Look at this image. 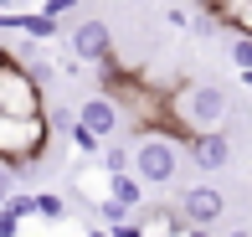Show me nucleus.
<instances>
[{"label":"nucleus","mask_w":252,"mask_h":237,"mask_svg":"<svg viewBox=\"0 0 252 237\" xmlns=\"http://www.w3.org/2000/svg\"><path fill=\"white\" fill-rule=\"evenodd\" d=\"M47 134H52L47 119H10V114H0V165L26 170L31 160L47 155Z\"/></svg>","instance_id":"nucleus-4"},{"label":"nucleus","mask_w":252,"mask_h":237,"mask_svg":"<svg viewBox=\"0 0 252 237\" xmlns=\"http://www.w3.org/2000/svg\"><path fill=\"white\" fill-rule=\"evenodd\" d=\"M170 108H175V119H180L186 134L226 129V119H232V98H226L221 83H180L175 98H170Z\"/></svg>","instance_id":"nucleus-1"},{"label":"nucleus","mask_w":252,"mask_h":237,"mask_svg":"<svg viewBox=\"0 0 252 237\" xmlns=\"http://www.w3.org/2000/svg\"><path fill=\"white\" fill-rule=\"evenodd\" d=\"M67 41H72V57L83 67H113V31H108V21H98V16L77 21V26L67 31Z\"/></svg>","instance_id":"nucleus-5"},{"label":"nucleus","mask_w":252,"mask_h":237,"mask_svg":"<svg viewBox=\"0 0 252 237\" xmlns=\"http://www.w3.org/2000/svg\"><path fill=\"white\" fill-rule=\"evenodd\" d=\"M10 211H16L21 222H26V217H36V196H10Z\"/></svg>","instance_id":"nucleus-16"},{"label":"nucleus","mask_w":252,"mask_h":237,"mask_svg":"<svg viewBox=\"0 0 252 237\" xmlns=\"http://www.w3.org/2000/svg\"><path fill=\"white\" fill-rule=\"evenodd\" d=\"M0 114L10 119H47V93H41L36 72L26 67V57L10 47H0Z\"/></svg>","instance_id":"nucleus-2"},{"label":"nucleus","mask_w":252,"mask_h":237,"mask_svg":"<svg viewBox=\"0 0 252 237\" xmlns=\"http://www.w3.org/2000/svg\"><path fill=\"white\" fill-rule=\"evenodd\" d=\"M67 139H72V150H77V155H98V150H103V139H98L93 129H88L83 119H77L72 129H67Z\"/></svg>","instance_id":"nucleus-11"},{"label":"nucleus","mask_w":252,"mask_h":237,"mask_svg":"<svg viewBox=\"0 0 252 237\" xmlns=\"http://www.w3.org/2000/svg\"><path fill=\"white\" fill-rule=\"evenodd\" d=\"M113 237H150V227L144 222H119V227H108Z\"/></svg>","instance_id":"nucleus-17"},{"label":"nucleus","mask_w":252,"mask_h":237,"mask_svg":"<svg viewBox=\"0 0 252 237\" xmlns=\"http://www.w3.org/2000/svg\"><path fill=\"white\" fill-rule=\"evenodd\" d=\"M36 217L62 222V217H67V201H62V196H52V191H36Z\"/></svg>","instance_id":"nucleus-12"},{"label":"nucleus","mask_w":252,"mask_h":237,"mask_svg":"<svg viewBox=\"0 0 252 237\" xmlns=\"http://www.w3.org/2000/svg\"><path fill=\"white\" fill-rule=\"evenodd\" d=\"M16 5H21V0H0V10H16Z\"/></svg>","instance_id":"nucleus-22"},{"label":"nucleus","mask_w":252,"mask_h":237,"mask_svg":"<svg viewBox=\"0 0 252 237\" xmlns=\"http://www.w3.org/2000/svg\"><path fill=\"white\" fill-rule=\"evenodd\" d=\"M226 57H232V67L252 83V36H247V31H237V36L226 41Z\"/></svg>","instance_id":"nucleus-10"},{"label":"nucleus","mask_w":252,"mask_h":237,"mask_svg":"<svg viewBox=\"0 0 252 237\" xmlns=\"http://www.w3.org/2000/svg\"><path fill=\"white\" fill-rule=\"evenodd\" d=\"M77 119H83L98 139H113V134H119V124H124V108L113 103L108 93H88L83 103H77Z\"/></svg>","instance_id":"nucleus-8"},{"label":"nucleus","mask_w":252,"mask_h":237,"mask_svg":"<svg viewBox=\"0 0 252 237\" xmlns=\"http://www.w3.org/2000/svg\"><path fill=\"white\" fill-rule=\"evenodd\" d=\"M165 21H170V26H190V16H186L180 5H170V10H165Z\"/></svg>","instance_id":"nucleus-18"},{"label":"nucleus","mask_w":252,"mask_h":237,"mask_svg":"<svg viewBox=\"0 0 252 237\" xmlns=\"http://www.w3.org/2000/svg\"><path fill=\"white\" fill-rule=\"evenodd\" d=\"M186 155H190V165H196L201 175H216V170L232 165V139H226V129L190 134V139H186Z\"/></svg>","instance_id":"nucleus-7"},{"label":"nucleus","mask_w":252,"mask_h":237,"mask_svg":"<svg viewBox=\"0 0 252 237\" xmlns=\"http://www.w3.org/2000/svg\"><path fill=\"white\" fill-rule=\"evenodd\" d=\"M103 165H108V175H119V170H129V165H134V155L129 150H124V144H103Z\"/></svg>","instance_id":"nucleus-13"},{"label":"nucleus","mask_w":252,"mask_h":237,"mask_svg":"<svg viewBox=\"0 0 252 237\" xmlns=\"http://www.w3.org/2000/svg\"><path fill=\"white\" fill-rule=\"evenodd\" d=\"M186 237H211V227H186Z\"/></svg>","instance_id":"nucleus-20"},{"label":"nucleus","mask_w":252,"mask_h":237,"mask_svg":"<svg viewBox=\"0 0 252 237\" xmlns=\"http://www.w3.org/2000/svg\"><path fill=\"white\" fill-rule=\"evenodd\" d=\"M98 217H103V227H119V222H129V217H134V211H129V206H119L113 196H103V201H98Z\"/></svg>","instance_id":"nucleus-14"},{"label":"nucleus","mask_w":252,"mask_h":237,"mask_svg":"<svg viewBox=\"0 0 252 237\" xmlns=\"http://www.w3.org/2000/svg\"><path fill=\"white\" fill-rule=\"evenodd\" d=\"M108 196L119 201V206H129V211H144V206H150V201H144V180L134 175V170L108 175Z\"/></svg>","instance_id":"nucleus-9"},{"label":"nucleus","mask_w":252,"mask_h":237,"mask_svg":"<svg viewBox=\"0 0 252 237\" xmlns=\"http://www.w3.org/2000/svg\"><path fill=\"white\" fill-rule=\"evenodd\" d=\"M134 175L144 180V186H170V180L180 175V139L165 129H144L139 144H134Z\"/></svg>","instance_id":"nucleus-3"},{"label":"nucleus","mask_w":252,"mask_h":237,"mask_svg":"<svg viewBox=\"0 0 252 237\" xmlns=\"http://www.w3.org/2000/svg\"><path fill=\"white\" fill-rule=\"evenodd\" d=\"M226 237H252V232H247V227H232V232H226Z\"/></svg>","instance_id":"nucleus-21"},{"label":"nucleus","mask_w":252,"mask_h":237,"mask_svg":"<svg viewBox=\"0 0 252 237\" xmlns=\"http://www.w3.org/2000/svg\"><path fill=\"white\" fill-rule=\"evenodd\" d=\"M175 206H180V217H186L190 227H211V222H221V217H226V196L211 186V180H196V186H186Z\"/></svg>","instance_id":"nucleus-6"},{"label":"nucleus","mask_w":252,"mask_h":237,"mask_svg":"<svg viewBox=\"0 0 252 237\" xmlns=\"http://www.w3.org/2000/svg\"><path fill=\"white\" fill-rule=\"evenodd\" d=\"M0 237H21V217L10 206H0Z\"/></svg>","instance_id":"nucleus-15"},{"label":"nucleus","mask_w":252,"mask_h":237,"mask_svg":"<svg viewBox=\"0 0 252 237\" xmlns=\"http://www.w3.org/2000/svg\"><path fill=\"white\" fill-rule=\"evenodd\" d=\"M88 237H113L108 227H103V222H98V227H88Z\"/></svg>","instance_id":"nucleus-19"}]
</instances>
